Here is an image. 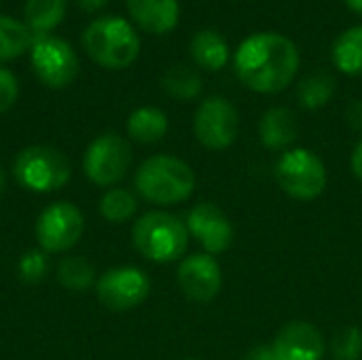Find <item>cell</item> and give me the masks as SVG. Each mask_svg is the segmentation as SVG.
<instances>
[{"mask_svg":"<svg viewBox=\"0 0 362 360\" xmlns=\"http://www.w3.org/2000/svg\"><path fill=\"white\" fill-rule=\"evenodd\" d=\"M346 4H348L354 13L362 15V0H346Z\"/></svg>","mask_w":362,"mask_h":360,"instance_id":"obj_33","label":"cell"},{"mask_svg":"<svg viewBox=\"0 0 362 360\" xmlns=\"http://www.w3.org/2000/svg\"><path fill=\"white\" fill-rule=\"evenodd\" d=\"M76 2L85 13H95V11H100V8H104L108 4V0H76Z\"/></svg>","mask_w":362,"mask_h":360,"instance_id":"obj_32","label":"cell"},{"mask_svg":"<svg viewBox=\"0 0 362 360\" xmlns=\"http://www.w3.org/2000/svg\"><path fill=\"white\" fill-rule=\"evenodd\" d=\"M335 93V81L331 74L318 70L310 76H305L299 85V104L308 110H318L322 108Z\"/></svg>","mask_w":362,"mask_h":360,"instance_id":"obj_23","label":"cell"},{"mask_svg":"<svg viewBox=\"0 0 362 360\" xmlns=\"http://www.w3.org/2000/svg\"><path fill=\"white\" fill-rule=\"evenodd\" d=\"M191 57L197 66L206 70H221L229 59L227 40L216 30H199L189 45Z\"/></svg>","mask_w":362,"mask_h":360,"instance_id":"obj_17","label":"cell"},{"mask_svg":"<svg viewBox=\"0 0 362 360\" xmlns=\"http://www.w3.org/2000/svg\"><path fill=\"white\" fill-rule=\"evenodd\" d=\"M83 47L98 66L123 70L138 59L140 36L127 19L108 15L87 25L83 32Z\"/></svg>","mask_w":362,"mask_h":360,"instance_id":"obj_2","label":"cell"},{"mask_svg":"<svg viewBox=\"0 0 362 360\" xmlns=\"http://www.w3.org/2000/svg\"><path fill=\"white\" fill-rule=\"evenodd\" d=\"M19 95V83L15 74L6 68H0V115L6 112Z\"/></svg>","mask_w":362,"mask_h":360,"instance_id":"obj_28","label":"cell"},{"mask_svg":"<svg viewBox=\"0 0 362 360\" xmlns=\"http://www.w3.org/2000/svg\"><path fill=\"white\" fill-rule=\"evenodd\" d=\"M127 134L140 144H155L168 134V117L155 106H140L127 119Z\"/></svg>","mask_w":362,"mask_h":360,"instance_id":"obj_18","label":"cell"},{"mask_svg":"<svg viewBox=\"0 0 362 360\" xmlns=\"http://www.w3.org/2000/svg\"><path fill=\"white\" fill-rule=\"evenodd\" d=\"M4 187H6V178H4V172H2V168H0V195L4 193Z\"/></svg>","mask_w":362,"mask_h":360,"instance_id":"obj_34","label":"cell"},{"mask_svg":"<svg viewBox=\"0 0 362 360\" xmlns=\"http://www.w3.org/2000/svg\"><path fill=\"white\" fill-rule=\"evenodd\" d=\"M193 129L197 140L210 151H223L238 138L240 115L235 106L225 98H208L195 112Z\"/></svg>","mask_w":362,"mask_h":360,"instance_id":"obj_10","label":"cell"},{"mask_svg":"<svg viewBox=\"0 0 362 360\" xmlns=\"http://www.w3.org/2000/svg\"><path fill=\"white\" fill-rule=\"evenodd\" d=\"M178 286L187 299L195 303H210L223 284L221 267L210 255H191L178 267Z\"/></svg>","mask_w":362,"mask_h":360,"instance_id":"obj_13","label":"cell"},{"mask_svg":"<svg viewBox=\"0 0 362 360\" xmlns=\"http://www.w3.org/2000/svg\"><path fill=\"white\" fill-rule=\"evenodd\" d=\"M129 161H132V151L125 138L108 132L98 136L87 146L83 168L91 182L100 187H112L125 176Z\"/></svg>","mask_w":362,"mask_h":360,"instance_id":"obj_8","label":"cell"},{"mask_svg":"<svg viewBox=\"0 0 362 360\" xmlns=\"http://www.w3.org/2000/svg\"><path fill=\"white\" fill-rule=\"evenodd\" d=\"M95 272L83 257H66L57 267V280L70 291H87L93 284Z\"/></svg>","mask_w":362,"mask_h":360,"instance_id":"obj_25","label":"cell"},{"mask_svg":"<svg viewBox=\"0 0 362 360\" xmlns=\"http://www.w3.org/2000/svg\"><path fill=\"white\" fill-rule=\"evenodd\" d=\"M272 350L276 360H322L327 344L314 325L295 320L278 331Z\"/></svg>","mask_w":362,"mask_h":360,"instance_id":"obj_14","label":"cell"},{"mask_svg":"<svg viewBox=\"0 0 362 360\" xmlns=\"http://www.w3.org/2000/svg\"><path fill=\"white\" fill-rule=\"evenodd\" d=\"M346 119H348L350 127H354L356 132H362V100L350 102V106L346 108Z\"/></svg>","mask_w":362,"mask_h":360,"instance_id":"obj_29","label":"cell"},{"mask_svg":"<svg viewBox=\"0 0 362 360\" xmlns=\"http://www.w3.org/2000/svg\"><path fill=\"white\" fill-rule=\"evenodd\" d=\"M136 210L138 202L127 189H108L100 199V214L108 223H125L136 214Z\"/></svg>","mask_w":362,"mask_h":360,"instance_id":"obj_24","label":"cell"},{"mask_svg":"<svg viewBox=\"0 0 362 360\" xmlns=\"http://www.w3.org/2000/svg\"><path fill=\"white\" fill-rule=\"evenodd\" d=\"M161 85L176 100H193L202 93V87H204L199 72H195L193 68L182 66V64L168 68L163 72Z\"/></svg>","mask_w":362,"mask_h":360,"instance_id":"obj_22","label":"cell"},{"mask_svg":"<svg viewBox=\"0 0 362 360\" xmlns=\"http://www.w3.org/2000/svg\"><path fill=\"white\" fill-rule=\"evenodd\" d=\"M98 299L112 312H127L138 308L151 293L146 274L138 267H112L95 284Z\"/></svg>","mask_w":362,"mask_h":360,"instance_id":"obj_11","label":"cell"},{"mask_svg":"<svg viewBox=\"0 0 362 360\" xmlns=\"http://www.w3.org/2000/svg\"><path fill=\"white\" fill-rule=\"evenodd\" d=\"M333 62L346 74H362V25L346 30L335 40Z\"/></svg>","mask_w":362,"mask_h":360,"instance_id":"obj_21","label":"cell"},{"mask_svg":"<svg viewBox=\"0 0 362 360\" xmlns=\"http://www.w3.org/2000/svg\"><path fill=\"white\" fill-rule=\"evenodd\" d=\"M34 45V34L25 21L0 15V62L15 59L30 51Z\"/></svg>","mask_w":362,"mask_h":360,"instance_id":"obj_20","label":"cell"},{"mask_svg":"<svg viewBox=\"0 0 362 360\" xmlns=\"http://www.w3.org/2000/svg\"><path fill=\"white\" fill-rule=\"evenodd\" d=\"M187 229L206 248L208 255H221L233 242L231 221L214 204L193 206L187 214Z\"/></svg>","mask_w":362,"mask_h":360,"instance_id":"obj_12","label":"cell"},{"mask_svg":"<svg viewBox=\"0 0 362 360\" xmlns=\"http://www.w3.org/2000/svg\"><path fill=\"white\" fill-rule=\"evenodd\" d=\"M185 360H195V359H185Z\"/></svg>","mask_w":362,"mask_h":360,"instance_id":"obj_35","label":"cell"},{"mask_svg":"<svg viewBox=\"0 0 362 360\" xmlns=\"http://www.w3.org/2000/svg\"><path fill=\"white\" fill-rule=\"evenodd\" d=\"M19 276L21 280L36 284L45 278L49 261H47V252L45 250H28L21 259H19Z\"/></svg>","mask_w":362,"mask_h":360,"instance_id":"obj_27","label":"cell"},{"mask_svg":"<svg viewBox=\"0 0 362 360\" xmlns=\"http://www.w3.org/2000/svg\"><path fill=\"white\" fill-rule=\"evenodd\" d=\"M280 189L301 202L316 199L327 189V168L322 159L308 149H291L276 163Z\"/></svg>","mask_w":362,"mask_h":360,"instance_id":"obj_6","label":"cell"},{"mask_svg":"<svg viewBox=\"0 0 362 360\" xmlns=\"http://www.w3.org/2000/svg\"><path fill=\"white\" fill-rule=\"evenodd\" d=\"M244 360H276L274 356V350H272V346H255Z\"/></svg>","mask_w":362,"mask_h":360,"instance_id":"obj_30","label":"cell"},{"mask_svg":"<svg viewBox=\"0 0 362 360\" xmlns=\"http://www.w3.org/2000/svg\"><path fill=\"white\" fill-rule=\"evenodd\" d=\"M299 134L297 115L286 106L269 108L259 123V138L269 151H284L288 149Z\"/></svg>","mask_w":362,"mask_h":360,"instance_id":"obj_16","label":"cell"},{"mask_svg":"<svg viewBox=\"0 0 362 360\" xmlns=\"http://www.w3.org/2000/svg\"><path fill=\"white\" fill-rule=\"evenodd\" d=\"M13 174L17 185L25 191L49 193L70 180V163L66 155L53 146H28L17 155Z\"/></svg>","mask_w":362,"mask_h":360,"instance_id":"obj_5","label":"cell"},{"mask_svg":"<svg viewBox=\"0 0 362 360\" xmlns=\"http://www.w3.org/2000/svg\"><path fill=\"white\" fill-rule=\"evenodd\" d=\"M138 193L157 206H172L189 199L195 189L193 170L178 157L155 155L148 157L136 172Z\"/></svg>","mask_w":362,"mask_h":360,"instance_id":"obj_3","label":"cell"},{"mask_svg":"<svg viewBox=\"0 0 362 360\" xmlns=\"http://www.w3.org/2000/svg\"><path fill=\"white\" fill-rule=\"evenodd\" d=\"M335 360H358L362 356V331L358 327L341 329L331 344Z\"/></svg>","mask_w":362,"mask_h":360,"instance_id":"obj_26","label":"cell"},{"mask_svg":"<svg viewBox=\"0 0 362 360\" xmlns=\"http://www.w3.org/2000/svg\"><path fill=\"white\" fill-rule=\"evenodd\" d=\"M66 6L68 0H25L23 4L25 25L32 30L34 36L49 34L64 21Z\"/></svg>","mask_w":362,"mask_h":360,"instance_id":"obj_19","label":"cell"},{"mask_svg":"<svg viewBox=\"0 0 362 360\" xmlns=\"http://www.w3.org/2000/svg\"><path fill=\"white\" fill-rule=\"evenodd\" d=\"M352 172L358 180H362V140L352 151Z\"/></svg>","mask_w":362,"mask_h":360,"instance_id":"obj_31","label":"cell"},{"mask_svg":"<svg viewBox=\"0 0 362 360\" xmlns=\"http://www.w3.org/2000/svg\"><path fill=\"white\" fill-rule=\"evenodd\" d=\"M32 68L40 83L51 89H62L76 79L78 57L68 40L51 34L34 36V45L30 49Z\"/></svg>","mask_w":362,"mask_h":360,"instance_id":"obj_7","label":"cell"},{"mask_svg":"<svg viewBox=\"0 0 362 360\" xmlns=\"http://www.w3.org/2000/svg\"><path fill=\"white\" fill-rule=\"evenodd\" d=\"M134 23L148 34H168L180 19L178 0H127Z\"/></svg>","mask_w":362,"mask_h":360,"instance_id":"obj_15","label":"cell"},{"mask_svg":"<svg viewBox=\"0 0 362 360\" xmlns=\"http://www.w3.org/2000/svg\"><path fill=\"white\" fill-rule=\"evenodd\" d=\"M299 62V49L291 38L278 32H259L242 40L233 57V68L248 89L278 93L293 83Z\"/></svg>","mask_w":362,"mask_h":360,"instance_id":"obj_1","label":"cell"},{"mask_svg":"<svg viewBox=\"0 0 362 360\" xmlns=\"http://www.w3.org/2000/svg\"><path fill=\"white\" fill-rule=\"evenodd\" d=\"M189 229L178 216L170 212H146L134 225L132 240L136 250L155 263H170L180 259L189 246Z\"/></svg>","mask_w":362,"mask_h":360,"instance_id":"obj_4","label":"cell"},{"mask_svg":"<svg viewBox=\"0 0 362 360\" xmlns=\"http://www.w3.org/2000/svg\"><path fill=\"white\" fill-rule=\"evenodd\" d=\"M85 231L81 210L70 202H55L47 206L36 221V240L45 252L70 250Z\"/></svg>","mask_w":362,"mask_h":360,"instance_id":"obj_9","label":"cell"}]
</instances>
